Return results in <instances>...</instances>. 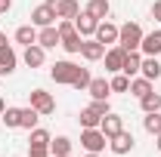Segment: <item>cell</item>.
I'll list each match as a JSON object with an SVG mask.
<instances>
[{
  "label": "cell",
  "instance_id": "1",
  "mask_svg": "<svg viewBox=\"0 0 161 157\" xmlns=\"http://www.w3.org/2000/svg\"><path fill=\"white\" fill-rule=\"evenodd\" d=\"M59 37H62V49L65 53H80V43H84V37L78 34V28H75V19H62L59 22Z\"/></svg>",
  "mask_w": 161,
  "mask_h": 157
},
{
  "label": "cell",
  "instance_id": "2",
  "mask_svg": "<svg viewBox=\"0 0 161 157\" xmlns=\"http://www.w3.org/2000/svg\"><path fill=\"white\" fill-rule=\"evenodd\" d=\"M142 43V28L136 22H127V25H121L118 28V46L124 53H130V49H140Z\"/></svg>",
  "mask_w": 161,
  "mask_h": 157
},
{
  "label": "cell",
  "instance_id": "3",
  "mask_svg": "<svg viewBox=\"0 0 161 157\" xmlns=\"http://www.w3.org/2000/svg\"><path fill=\"white\" fill-rule=\"evenodd\" d=\"M80 145H84L90 154H99L102 148L108 145V139H105V133H102L99 126H90V129H84V133H80Z\"/></svg>",
  "mask_w": 161,
  "mask_h": 157
},
{
  "label": "cell",
  "instance_id": "4",
  "mask_svg": "<svg viewBox=\"0 0 161 157\" xmlns=\"http://www.w3.org/2000/svg\"><path fill=\"white\" fill-rule=\"evenodd\" d=\"M80 65H75V62H56L53 68H50V77L56 80V83H68L71 86V80L78 77Z\"/></svg>",
  "mask_w": 161,
  "mask_h": 157
},
{
  "label": "cell",
  "instance_id": "5",
  "mask_svg": "<svg viewBox=\"0 0 161 157\" xmlns=\"http://www.w3.org/2000/svg\"><path fill=\"white\" fill-rule=\"evenodd\" d=\"M31 108L37 111L40 117H47V114L56 111V99L50 96L47 89H34V93H31Z\"/></svg>",
  "mask_w": 161,
  "mask_h": 157
},
{
  "label": "cell",
  "instance_id": "6",
  "mask_svg": "<svg viewBox=\"0 0 161 157\" xmlns=\"http://www.w3.org/2000/svg\"><path fill=\"white\" fill-rule=\"evenodd\" d=\"M47 6L56 13V19H75L80 13L78 0H47Z\"/></svg>",
  "mask_w": 161,
  "mask_h": 157
},
{
  "label": "cell",
  "instance_id": "7",
  "mask_svg": "<svg viewBox=\"0 0 161 157\" xmlns=\"http://www.w3.org/2000/svg\"><path fill=\"white\" fill-rule=\"evenodd\" d=\"M108 148H112V154H118V157L130 154V151H133V136H130L127 129H121L118 136L108 139Z\"/></svg>",
  "mask_w": 161,
  "mask_h": 157
},
{
  "label": "cell",
  "instance_id": "8",
  "mask_svg": "<svg viewBox=\"0 0 161 157\" xmlns=\"http://www.w3.org/2000/svg\"><path fill=\"white\" fill-rule=\"evenodd\" d=\"M80 56L87 62H99L102 56H105V46H102L96 37H84V43H80Z\"/></svg>",
  "mask_w": 161,
  "mask_h": 157
},
{
  "label": "cell",
  "instance_id": "9",
  "mask_svg": "<svg viewBox=\"0 0 161 157\" xmlns=\"http://www.w3.org/2000/svg\"><path fill=\"white\" fill-rule=\"evenodd\" d=\"M75 28H78L80 37H93L96 28H99V19H93L90 13H78V16H75Z\"/></svg>",
  "mask_w": 161,
  "mask_h": 157
},
{
  "label": "cell",
  "instance_id": "10",
  "mask_svg": "<svg viewBox=\"0 0 161 157\" xmlns=\"http://www.w3.org/2000/svg\"><path fill=\"white\" fill-rule=\"evenodd\" d=\"M37 43L43 49H53V46H59L62 37H59V25H47V28H40L37 31Z\"/></svg>",
  "mask_w": 161,
  "mask_h": 157
},
{
  "label": "cell",
  "instance_id": "11",
  "mask_svg": "<svg viewBox=\"0 0 161 157\" xmlns=\"http://www.w3.org/2000/svg\"><path fill=\"white\" fill-rule=\"evenodd\" d=\"M53 22H56V13H53L47 3H40V6L31 9V25H34V28H47V25H53Z\"/></svg>",
  "mask_w": 161,
  "mask_h": 157
},
{
  "label": "cell",
  "instance_id": "12",
  "mask_svg": "<svg viewBox=\"0 0 161 157\" xmlns=\"http://www.w3.org/2000/svg\"><path fill=\"white\" fill-rule=\"evenodd\" d=\"M140 53H142V56H161V31H149V34H142Z\"/></svg>",
  "mask_w": 161,
  "mask_h": 157
},
{
  "label": "cell",
  "instance_id": "13",
  "mask_svg": "<svg viewBox=\"0 0 161 157\" xmlns=\"http://www.w3.org/2000/svg\"><path fill=\"white\" fill-rule=\"evenodd\" d=\"M22 59H25L28 68H40V65L47 62V49H43L40 43H31V46H25V56H22Z\"/></svg>",
  "mask_w": 161,
  "mask_h": 157
},
{
  "label": "cell",
  "instance_id": "14",
  "mask_svg": "<svg viewBox=\"0 0 161 157\" xmlns=\"http://www.w3.org/2000/svg\"><path fill=\"white\" fill-rule=\"evenodd\" d=\"M99 129L105 133V139H112V136H118L121 129H124V120L115 114V111H108L105 117H102V123H99Z\"/></svg>",
  "mask_w": 161,
  "mask_h": 157
},
{
  "label": "cell",
  "instance_id": "15",
  "mask_svg": "<svg viewBox=\"0 0 161 157\" xmlns=\"http://www.w3.org/2000/svg\"><path fill=\"white\" fill-rule=\"evenodd\" d=\"M140 65H142V56H140V49H130V53L124 56L121 74H127V77H136V74H140Z\"/></svg>",
  "mask_w": 161,
  "mask_h": 157
},
{
  "label": "cell",
  "instance_id": "16",
  "mask_svg": "<svg viewBox=\"0 0 161 157\" xmlns=\"http://www.w3.org/2000/svg\"><path fill=\"white\" fill-rule=\"evenodd\" d=\"M93 37L99 40L102 46H108V43H118V28L112 25V22H99V28H96V34Z\"/></svg>",
  "mask_w": 161,
  "mask_h": 157
},
{
  "label": "cell",
  "instance_id": "17",
  "mask_svg": "<svg viewBox=\"0 0 161 157\" xmlns=\"http://www.w3.org/2000/svg\"><path fill=\"white\" fill-rule=\"evenodd\" d=\"M124 56H127V53H124L121 46H115V49H105V56H102V59H105V71L118 74L121 65H124Z\"/></svg>",
  "mask_w": 161,
  "mask_h": 157
},
{
  "label": "cell",
  "instance_id": "18",
  "mask_svg": "<svg viewBox=\"0 0 161 157\" xmlns=\"http://www.w3.org/2000/svg\"><path fill=\"white\" fill-rule=\"evenodd\" d=\"M16 62H19V56H16V49L6 43V46H0V71L3 74H13L16 71Z\"/></svg>",
  "mask_w": 161,
  "mask_h": 157
},
{
  "label": "cell",
  "instance_id": "19",
  "mask_svg": "<svg viewBox=\"0 0 161 157\" xmlns=\"http://www.w3.org/2000/svg\"><path fill=\"white\" fill-rule=\"evenodd\" d=\"M140 74L142 77H149V80H158L161 77V65H158V56H146L140 65Z\"/></svg>",
  "mask_w": 161,
  "mask_h": 157
},
{
  "label": "cell",
  "instance_id": "20",
  "mask_svg": "<svg viewBox=\"0 0 161 157\" xmlns=\"http://www.w3.org/2000/svg\"><path fill=\"white\" fill-rule=\"evenodd\" d=\"M87 93H90L93 99H108V93H112V83H108L105 77H93V80H90V86H87Z\"/></svg>",
  "mask_w": 161,
  "mask_h": 157
},
{
  "label": "cell",
  "instance_id": "21",
  "mask_svg": "<svg viewBox=\"0 0 161 157\" xmlns=\"http://www.w3.org/2000/svg\"><path fill=\"white\" fill-rule=\"evenodd\" d=\"M84 13H90V16H93V19H99V22H105V16H108V13H112V3H108V0H90V3H87V9H84Z\"/></svg>",
  "mask_w": 161,
  "mask_h": 157
},
{
  "label": "cell",
  "instance_id": "22",
  "mask_svg": "<svg viewBox=\"0 0 161 157\" xmlns=\"http://www.w3.org/2000/svg\"><path fill=\"white\" fill-rule=\"evenodd\" d=\"M37 117L40 114L31 108V105H28V108H19V129H28V133H31V129L37 126Z\"/></svg>",
  "mask_w": 161,
  "mask_h": 157
},
{
  "label": "cell",
  "instance_id": "23",
  "mask_svg": "<svg viewBox=\"0 0 161 157\" xmlns=\"http://www.w3.org/2000/svg\"><path fill=\"white\" fill-rule=\"evenodd\" d=\"M99 123H102V114L93 108V105H87V108L80 111V126H84V129H90V126H99Z\"/></svg>",
  "mask_w": 161,
  "mask_h": 157
},
{
  "label": "cell",
  "instance_id": "24",
  "mask_svg": "<svg viewBox=\"0 0 161 157\" xmlns=\"http://www.w3.org/2000/svg\"><path fill=\"white\" fill-rule=\"evenodd\" d=\"M16 43H22V46L37 43V28H34V25H22L19 31H16Z\"/></svg>",
  "mask_w": 161,
  "mask_h": 157
},
{
  "label": "cell",
  "instance_id": "25",
  "mask_svg": "<svg viewBox=\"0 0 161 157\" xmlns=\"http://www.w3.org/2000/svg\"><path fill=\"white\" fill-rule=\"evenodd\" d=\"M50 154H53V157H65V154H71V139H68V136L53 139V142H50Z\"/></svg>",
  "mask_w": 161,
  "mask_h": 157
},
{
  "label": "cell",
  "instance_id": "26",
  "mask_svg": "<svg viewBox=\"0 0 161 157\" xmlns=\"http://www.w3.org/2000/svg\"><path fill=\"white\" fill-rule=\"evenodd\" d=\"M127 93H133L136 99H142L146 93H152V80L149 77H130V89Z\"/></svg>",
  "mask_w": 161,
  "mask_h": 157
},
{
  "label": "cell",
  "instance_id": "27",
  "mask_svg": "<svg viewBox=\"0 0 161 157\" xmlns=\"http://www.w3.org/2000/svg\"><path fill=\"white\" fill-rule=\"evenodd\" d=\"M50 142H53V136H50L47 129H37V126L31 129V139H28L31 148H50Z\"/></svg>",
  "mask_w": 161,
  "mask_h": 157
},
{
  "label": "cell",
  "instance_id": "28",
  "mask_svg": "<svg viewBox=\"0 0 161 157\" xmlns=\"http://www.w3.org/2000/svg\"><path fill=\"white\" fill-rule=\"evenodd\" d=\"M140 105H142V111H146V114H152V111H161V96L152 89V93H146V96L140 99Z\"/></svg>",
  "mask_w": 161,
  "mask_h": 157
},
{
  "label": "cell",
  "instance_id": "29",
  "mask_svg": "<svg viewBox=\"0 0 161 157\" xmlns=\"http://www.w3.org/2000/svg\"><path fill=\"white\" fill-rule=\"evenodd\" d=\"M142 126H146V133H149V136H158V133H161V111L146 114V117H142Z\"/></svg>",
  "mask_w": 161,
  "mask_h": 157
},
{
  "label": "cell",
  "instance_id": "30",
  "mask_svg": "<svg viewBox=\"0 0 161 157\" xmlns=\"http://www.w3.org/2000/svg\"><path fill=\"white\" fill-rule=\"evenodd\" d=\"M108 83H112V93H127V89H130V77H127V74H121V71L108 80Z\"/></svg>",
  "mask_w": 161,
  "mask_h": 157
},
{
  "label": "cell",
  "instance_id": "31",
  "mask_svg": "<svg viewBox=\"0 0 161 157\" xmlns=\"http://www.w3.org/2000/svg\"><path fill=\"white\" fill-rule=\"evenodd\" d=\"M0 117H3V126L6 129H19V108H6Z\"/></svg>",
  "mask_w": 161,
  "mask_h": 157
},
{
  "label": "cell",
  "instance_id": "32",
  "mask_svg": "<svg viewBox=\"0 0 161 157\" xmlns=\"http://www.w3.org/2000/svg\"><path fill=\"white\" fill-rule=\"evenodd\" d=\"M90 80H93V77H90V71H87V68H80L78 77L71 80V86H75V89H87V86H90Z\"/></svg>",
  "mask_w": 161,
  "mask_h": 157
},
{
  "label": "cell",
  "instance_id": "33",
  "mask_svg": "<svg viewBox=\"0 0 161 157\" xmlns=\"http://www.w3.org/2000/svg\"><path fill=\"white\" fill-rule=\"evenodd\" d=\"M28 157H50V148H28Z\"/></svg>",
  "mask_w": 161,
  "mask_h": 157
},
{
  "label": "cell",
  "instance_id": "34",
  "mask_svg": "<svg viewBox=\"0 0 161 157\" xmlns=\"http://www.w3.org/2000/svg\"><path fill=\"white\" fill-rule=\"evenodd\" d=\"M152 19L161 22V0H155V6H152Z\"/></svg>",
  "mask_w": 161,
  "mask_h": 157
},
{
  "label": "cell",
  "instance_id": "35",
  "mask_svg": "<svg viewBox=\"0 0 161 157\" xmlns=\"http://www.w3.org/2000/svg\"><path fill=\"white\" fill-rule=\"evenodd\" d=\"M9 9H13V0H0V16L9 13Z\"/></svg>",
  "mask_w": 161,
  "mask_h": 157
},
{
  "label": "cell",
  "instance_id": "36",
  "mask_svg": "<svg viewBox=\"0 0 161 157\" xmlns=\"http://www.w3.org/2000/svg\"><path fill=\"white\" fill-rule=\"evenodd\" d=\"M0 46H6V34L3 31H0Z\"/></svg>",
  "mask_w": 161,
  "mask_h": 157
},
{
  "label": "cell",
  "instance_id": "37",
  "mask_svg": "<svg viewBox=\"0 0 161 157\" xmlns=\"http://www.w3.org/2000/svg\"><path fill=\"white\" fill-rule=\"evenodd\" d=\"M155 145H158V151H161V133H158V136H155Z\"/></svg>",
  "mask_w": 161,
  "mask_h": 157
},
{
  "label": "cell",
  "instance_id": "38",
  "mask_svg": "<svg viewBox=\"0 0 161 157\" xmlns=\"http://www.w3.org/2000/svg\"><path fill=\"white\" fill-rule=\"evenodd\" d=\"M3 111H6V102H3V99H0V114H3Z\"/></svg>",
  "mask_w": 161,
  "mask_h": 157
},
{
  "label": "cell",
  "instance_id": "39",
  "mask_svg": "<svg viewBox=\"0 0 161 157\" xmlns=\"http://www.w3.org/2000/svg\"><path fill=\"white\" fill-rule=\"evenodd\" d=\"M87 157H99V154H90V151H87Z\"/></svg>",
  "mask_w": 161,
  "mask_h": 157
},
{
  "label": "cell",
  "instance_id": "40",
  "mask_svg": "<svg viewBox=\"0 0 161 157\" xmlns=\"http://www.w3.org/2000/svg\"><path fill=\"white\" fill-rule=\"evenodd\" d=\"M0 74H3V71H0Z\"/></svg>",
  "mask_w": 161,
  "mask_h": 157
}]
</instances>
